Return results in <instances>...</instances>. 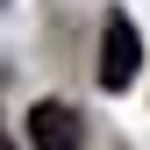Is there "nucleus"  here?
<instances>
[{
  "instance_id": "3",
  "label": "nucleus",
  "mask_w": 150,
  "mask_h": 150,
  "mask_svg": "<svg viewBox=\"0 0 150 150\" xmlns=\"http://www.w3.org/2000/svg\"><path fill=\"white\" fill-rule=\"evenodd\" d=\"M0 150H14V143H7V136H0Z\"/></svg>"
},
{
  "instance_id": "1",
  "label": "nucleus",
  "mask_w": 150,
  "mask_h": 150,
  "mask_svg": "<svg viewBox=\"0 0 150 150\" xmlns=\"http://www.w3.org/2000/svg\"><path fill=\"white\" fill-rule=\"evenodd\" d=\"M136 64H143V36H136V22L115 7V14H107V29H100V86L122 93L129 79H136Z\"/></svg>"
},
{
  "instance_id": "2",
  "label": "nucleus",
  "mask_w": 150,
  "mask_h": 150,
  "mask_svg": "<svg viewBox=\"0 0 150 150\" xmlns=\"http://www.w3.org/2000/svg\"><path fill=\"white\" fill-rule=\"evenodd\" d=\"M29 143L36 150H86V122L64 100H36L29 107Z\"/></svg>"
},
{
  "instance_id": "4",
  "label": "nucleus",
  "mask_w": 150,
  "mask_h": 150,
  "mask_svg": "<svg viewBox=\"0 0 150 150\" xmlns=\"http://www.w3.org/2000/svg\"><path fill=\"white\" fill-rule=\"evenodd\" d=\"M0 7H7V0H0Z\"/></svg>"
}]
</instances>
